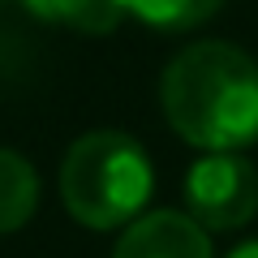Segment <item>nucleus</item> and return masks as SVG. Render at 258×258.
Returning a JSON list of instances; mask_svg holds the SVG:
<instances>
[{"label": "nucleus", "instance_id": "obj_1", "mask_svg": "<svg viewBox=\"0 0 258 258\" xmlns=\"http://www.w3.org/2000/svg\"><path fill=\"white\" fill-rule=\"evenodd\" d=\"M168 125L198 151H245L258 142V64L232 43H194L159 78Z\"/></svg>", "mask_w": 258, "mask_h": 258}, {"label": "nucleus", "instance_id": "obj_2", "mask_svg": "<svg viewBox=\"0 0 258 258\" xmlns=\"http://www.w3.org/2000/svg\"><path fill=\"white\" fill-rule=\"evenodd\" d=\"M151 185H155L151 155L142 151L138 138H129L120 129L82 134L64 151L60 198H64V211L82 228L103 232V228L134 224L151 198Z\"/></svg>", "mask_w": 258, "mask_h": 258}, {"label": "nucleus", "instance_id": "obj_3", "mask_svg": "<svg viewBox=\"0 0 258 258\" xmlns=\"http://www.w3.org/2000/svg\"><path fill=\"white\" fill-rule=\"evenodd\" d=\"M185 207L203 232H232L258 211V172L245 155L211 151L185 172Z\"/></svg>", "mask_w": 258, "mask_h": 258}, {"label": "nucleus", "instance_id": "obj_4", "mask_svg": "<svg viewBox=\"0 0 258 258\" xmlns=\"http://www.w3.org/2000/svg\"><path fill=\"white\" fill-rule=\"evenodd\" d=\"M112 258H211V241L189 215L151 211L120 232Z\"/></svg>", "mask_w": 258, "mask_h": 258}, {"label": "nucleus", "instance_id": "obj_5", "mask_svg": "<svg viewBox=\"0 0 258 258\" xmlns=\"http://www.w3.org/2000/svg\"><path fill=\"white\" fill-rule=\"evenodd\" d=\"M22 9L35 13L39 22L69 26V30H82V35H108L125 18L120 0H22Z\"/></svg>", "mask_w": 258, "mask_h": 258}, {"label": "nucleus", "instance_id": "obj_6", "mask_svg": "<svg viewBox=\"0 0 258 258\" xmlns=\"http://www.w3.org/2000/svg\"><path fill=\"white\" fill-rule=\"evenodd\" d=\"M35 203H39V176L18 151L0 147V237L35 215Z\"/></svg>", "mask_w": 258, "mask_h": 258}, {"label": "nucleus", "instance_id": "obj_7", "mask_svg": "<svg viewBox=\"0 0 258 258\" xmlns=\"http://www.w3.org/2000/svg\"><path fill=\"white\" fill-rule=\"evenodd\" d=\"M129 18L155 30H194L220 13L224 0H120Z\"/></svg>", "mask_w": 258, "mask_h": 258}, {"label": "nucleus", "instance_id": "obj_8", "mask_svg": "<svg viewBox=\"0 0 258 258\" xmlns=\"http://www.w3.org/2000/svg\"><path fill=\"white\" fill-rule=\"evenodd\" d=\"M228 258H258V241H241V245L232 249Z\"/></svg>", "mask_w": 258, "mask_h": 258}]
</instances>
